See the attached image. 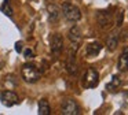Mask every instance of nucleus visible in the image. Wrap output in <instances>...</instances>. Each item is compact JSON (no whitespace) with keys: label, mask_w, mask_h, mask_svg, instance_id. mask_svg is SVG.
<instances>
[{"label":"nucleus","mask_w":128,"mask_h":115,"mask_svg":"<svg viewBox=\"0 0 128 115\" xmlns=\"http://www.w3.org/2000/svg\"><path fill=\"white\" fill-rule=\"evenodd\" d=\"M61 11H62V14H64V16L69 22H73V23H74V22H78L81 19L80 8L73 5V4H70V3H64Z\"/></svg>","instance_id":"f03ea898"},{"label":"nucleus","mask_w":128,"mask_h":115,"mask_svg":"<svg viewBox=\"0 0 128 115\" xmlns=\"http://www.w3.org/2000/svg\"><path fill=\"white\" fill-rule=\"evenodd\" d=\"M120 84H121V79H120L117 75H114L113 78H112V82H109V84L106 85V89H108V90H113L114 88L120 86Z\"/></svg>","instance_id":"dca6fc26"},{"label":"nucleus","mask_w":128,"mask_h":115,"mask_svg":"<svg viewBox=\"0 0 128 115\" xmlns=\"http://www.w3.org/2000/svg\"><path fill=\"white\" fill-rule=\"evenodd\" d=\"M0 10L3 11V12L6 14L7 16H12V8L10 7V3H8V0H4V3H3V5L0 7Z\"/></svg>","instance_id":"f3484780"},{"label":"nucleus","mask_w":128,"mask_h":115,"mask_svg":"<svg viewBox=\"0 0 128 115\" xmlns=\"http://www.w3.org/2000/svg\"><path fill=\"white\" fill-rule=\"evenodd\" d=\"M98 84H99V74H98V71L92 67L87 68L86 74L83 77V86L87 88V89H92V88L98 86Z\"/></svg>","instance_id":"7ed1b4c3"},{"label":"nucleus","mask_w":128,"mask_h":115,"mask_svg":"<svg viewBox=\"0 0 128 115\" xmlns=\"http://www.w3.org/2000/svg\"><path fill=\"white\" fill-rule=\"evenodd\" d=\"M47 12H48V19H50V22H52V23L58 21L59 16H61V10H59L55 4H48L47 5Z\"/></svg>","instance_id":"9b49d317"},{"label":"nucleus","mask_w":128,"mask_h":115,"mask_svg":"<svg viewBox=\"0 0 128 115\" xmlns=\"http://www.w3.org/2000/svg\"><path fill=\"white\" fill-rule=\"evenodd\" d=\"M61 111L64 115H78L81 112V108L76 100H73V99H65L64 103H62Z\"/></svg>","instance_id":"20e7f679"},{"label":"nucleus","mask_w":128,"mask_h":115,"mask_svg":"<svg viewBox=\"0 0 128 115\" xmlns=\"http://www.w3.org/2000/svg\"><path fill=\"white\" fill-rule=\"evenodd\" d=\"M51 112L50 104H48L47 99H42L39 101V115H48Z\"/></svg>","instance_id":"2eb2a0df"},{"label":"nucleus","mask_w":128,"mask_h":115,"mask_svg":"<svg viewBox=\"0 0 128 115\" xmlns=\"http://www.w3.org/2000/svg\"><path fill=\"white\" fill-rule=\"evenodd\" d=\"M122 18H124V12L120 10L116 14V25H117V26H121V25H122Z\"/></svg>","instance_id":"a211bd4d"},{"label":"nucleus","mask_w":128,"mask_h":115,"mask_svg":"<svg viewBox=\"0 0 128 115\" xmlns=\"http://www.w3.org/2000/svg\"><path fill=\"white\" fill-rule=\"evenodd\" d=\"M117 68H118L120 73H125L128 71V55L122 52L118 58V62H117Z\"/></svg>","instance_id":"4468645a"},{"label":"nucleus","mask_w":128,"mask_h":115,"mask_svg":"<svg viewBox=\"0 0 128 115\" xmlns=\"http://www.w3.org/2000/svg\"><path fill=\"white\" fill-rule=\"evenodd\" d=\"M0 100H2V104L6 106V107H12V106L20 103L18 95L14 90H10V89H6L0 93Z\"/></svg>","instance_id":"39448f33"},{"label":"nucleus","mask_w":128,"mask_h":115,"mask_svg":"<svg viewBox=\"0 0 128 115\" xmlns=\"http://www.w3.org/2000/svg\"><path fill=\"white\" fill-rule=\"evenodd\" d=\"M124 54H128V47H125V48H124Z\"/></svg>","instance_id":"4be33fe9"},{"label":"nucleus","mask_w":128,"mask_h":115,"mask_svg":"<svg viewBox=\"0 0 128 115\" xmlns=\"http://www.w3.org/2000/svg\"><path fill=\"white\" fill-rule=\"evenodd\" d=\"M66 68L70 75H76L77 74L78 67H77V63H76V54H69L68 62H66Z\"/></svg>","instance_id":"9d476101"},{"label":"nucleus","mask_w":128,"mask_h":115,"mask_svg":"<svg viewBox=\"0 0 128 115\" xmlns=\"http://www.w3.org/2000/svg\"><path fill=\"white\" fill-rule=\"evenodd\" d=\"M15 51H17V52H22V41L15 43Z\"/></svg>","instance_id":"aec40b11"},{"label":"nucleus","mask_w":128,"mask_h":115,"mask_svg":"<svg viewBox=\"0 0 128 115\" xmlns=\"http://www.w3.org/2000/svg\"><path fill=\"white\" fill-rule=\"evenodd\" d=\"M118 41H120V34L117 32H113L109 34L108 40H106V48L108 51L114 52L117 49V45H118Z\"/></svg>","instance_id":"6e6552de"},{"label":"nucleus","mask_w":128,"mask_h":115,"mask_svg":"<svg viewBox=\"0 0 128 115\" xmlns=\"http://www.w3.org/2000/svg\"><path fill=\"white\" fill-rule=\"evenodd\" d=\"M68 37H69L70 43L72 44H80L81 38H83V34H81V30L78 26H72L68 33Z\"/></svg>","instance_id":"1a4fd4ad"},{"label":"nucleus","mask_w":128,"mask_h":115,"mask_svg":"<svg viewBox=\"0 0 128 115\" xmlns=\"http://www.w3.org/2000/svg\"><path fill=\"white\" fill-rule=\"evenodd\" d=\"M98 23H99V26L103 30L109 29L112 26V23H113V21H112V14L109 11H99L98 12Z\"/></svg>","instance_id":"0eeeda50"},{"label":"nucleus","mask_w":128,"mask_h":115,"mask_svg":"<svg viewBox=\"0 0 128 115\" xmlns=\"http://www.w3.org/2000/svg\"><path fill=\"white\" fill-rule=\"evenodd\" d=\"M121 34H122V36H120V40L125 41V40L128 38V30H122V32H121Z\"/></svg>","instance_id":"412c9836"},{"label":"nucleus","mask_w":128,"mask_h":115,"mask_svg":"<svg viewBox=\"0 0 128 115\" xmlns=\"http://www.w3.org/2000/svg\"><path fill=\"white\" fill-rule=\"evenodd\" d=\"M24 55H25V58H33L34 56L33 51H32V49H29V48H26L25 51H24Z\"/></svg>","instance_id":"6ab92c4d"},{"label":"nucleus","mask_w":128,"mask_h":115,"mask_svg":"<svg viewBox=\"0 0 128 115\" xmlns=\"http://www.w3.org/2000/svg\"><path fill=\"white\" fill-rule=\"evenodd\" d=\"M100 49H102V45H100L99 43H96V41H95V43H90L86 47V54L88 58H94L100 52Z\"/></svg>","instance_id":"f8f14e48"},{"label":"nucleus","mask_w":128,"mask_h":115,"mask_svg":"<svg viewBox=\"0 0 128 115\" xmlns=\"http://www.w3.org/2000/svg\"><path fill=\"white\" fill-rule=\"evenodd\" d=\"M21 75H22V78L25 79L26 82H29V84H34V82H37L40 79L42 73H40V70L34 64L26 63V64H24L22 68H21Z\"/></svg>","instance_id":"f257e3e1"},{"label":"nucleus","mask_w":128,"mask_h":115,"mask_svg":"<svg viewBox=\"0 0 128 115\" xmlns=\"http://www.w3.org/2000/svg\"><path fill=\"white\" fill-rule=\"evenodd\" d=\"M50 47H51L52 54H55V55L61 54L62 49H64V37L59 33H54L50 40Z\"/></svg>","instance_id":"423d86ee"},{"label":"nucleus","mask_w":128,"mask_h":115,"mask_svg":"<svg viewBox=\"0 0 128 115\" xmlns=\"http://www.w3.org/2000/svg\"><path fill=\"white\" fill-rule=\"evenodd\" d=\"M2 84H3L4 89L12 90V89H14V88L18 85V81H17V78H15V75H11V74H8V75H6V77L3 78Z\"/></svg>","instance_id":"ddd939ff"}]
</instances>
